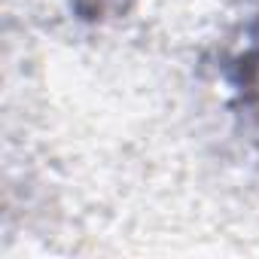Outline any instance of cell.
Listing matches in <instances>:
<instances>
[{
	"label": "cell",
	"instance_id": "6da1fadb",
	"mask_svg": "<svg viewBox=\"0 0 259 259\" xmlns=\"http://www.w3.org/2000/svg\"><path fill=\"white\" fill-rule=\"evenodd\" d=\"M229 82L238 95L241 110H247L259 122V22L250 28V37L241 52L229 61Z\"/></svg>",
	"mask_w": 259,
	"mask_h": 259
},
{
	"label": "cell",
	"instance_id": "7a4b0ae2",
	"mask_svg": "<svg viewBox=\"0 0 259 259\" xmlns=\"http://www.w3.org/2000/svg\"><path fill=\"white\" fill-rule=\"evenodd\" d=\"M128 7H132V0H70V10L85 22H104L122 16Z\"/></svg>",
	"mask_w": 259,
	"mask_h": 259
}]
</instances>
